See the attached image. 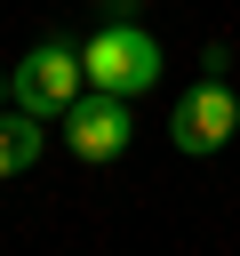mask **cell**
<instances>
[{
    "label": "cell",
    "mask_w": 240,
    "mask_h": 256,
    "mask_svg": "<svg viewBox=\"0 0 240 256\" xmlns=\"http://www.w3.org/2000/svg\"><path fill=\"white\" fill-rule=\"evenodd\" d=\"M0 104H8V64H0Z\"/></svg>",
    "instance_id": "cell-6"
},
{
    "label": "cell",
    "mask_w": 240,
    "mask_h": 256,
    "mask_svg": "<svg viewBox=\"0 0 240 256\" xmlns=\"http://www.w3.org/2000/svg\"><path fill=\"white\" fill-rule=\"evenodd\" d=\"M128 104H136V96L80 88V104L64 112V144H72V160H120V152H128V136H136Z\"/></svg>",
    "instance_id": "cell-4"
},
{
    "label": "cell",
    "mask_w": 240,
    "mask_h": 256,
    "mask_svg": "<svg viewBox=\"0 0 240 256\" xmlns=\"http://www.w3.org/2000/svg\"><path fill=\"white\" fill-rule=\"evenodd\" d=\"M80 88H88V64H80V48L72 40H32L24 56H16V72H8V96H16V112H32V120H64L72 104H80Z\"/></svg>",
    "instance_id": "cell-2"
},
{
    "label": "cell",
    "mask_w": 240,
    "mask_h": 256,
    "mask_svg": "<svg viewBox=\"0 0 240 256\" xmlns=\"http://www.w3.org/2000/svg\"><path fill=\"white\" fill-rule=\"evenodd\" d=\"M40 152H48V120H32V112H8V104H0V184H8V176H24Z\"/></svg>",
    "instance_id": "cell-5"
},
{
    "label": "cell",
    "mask_w": 240,
    "mask_h": 256,
    "mask_svg": "<svg viewBox=\"0 0 240 256\" xmlns=\"http://www.w3.org/2000/svg\"><path fill=\"white\" fill-rule=\"evenodd\" d=\"M232 136H240V96H232L224 80H200V88L176 96V112H168V144H176V152L200 160V152H224Z\"/></svg>",
    "instance_id": "cell-3"
},
{
    "label": "cell",
    "mask_w": 240,
    "mask_h": 256,
    "mask_svg": "<svg viewBox=\"0 0 240 256\" xmlns=\"http://www.w3.org/2000/svg\"><path fill=\"white\" fill-rule=\"evenodd\" d=\"M80 64H88V88L144 96V88L160 80V40H152L136 16H120V0H112V8H104V24L80 40Z\"/></svg>",
    "instance_id": "cell-1"
}]
</instances>
